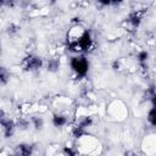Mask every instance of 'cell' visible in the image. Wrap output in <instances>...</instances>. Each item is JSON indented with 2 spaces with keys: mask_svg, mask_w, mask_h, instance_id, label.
I'll use <instances>...</instances> for the list:
<instances>
[{
  "mask_svg": "<svg viewBox=\"0 0 156 156\" xmlns=\"http://www.w3.org/2000/svg\"><path fill=\"white\" fill-rule=\"evenodd\" d=\"M2 50V40H1V37H0V52Z\"/></svg>",
  "mask_w": 156,
  "mask_h": 156,
  "instance_id": "obj_21",
  "label": "cell"
},
{
  "mask_svg": "<svg viewBox=\"0 0 156 156\" xmlns=\"http://www.w3.org/2000/svg\"><path fill=\"white\" fill-rule=\"evenodd\" d=\"M44 65H45V68L49 73H56L61 68V60L58 57H51Z\"/></svg>",
  "mask_w": 156,
  "mask_h": 156,
  "instance_id": "obj_8",
  "label": "cell"
},
{
  "mask_svg": "<svg viewBox=\"0 0 156 156\" xmlns=\"http://www.w3.org/2000/svg\"><path fill=\"white\" fill-rule=\"evenodd\" d=\"M51 123L55 128H63L68 123V116L63 112H56L51 117Z\"/></svg>",
  "mask_w": 156,
  "mask_h": 156,
  "instance_id": "obj_7",
  "label": "cell"
},
{
  "mask_svg": "<svg viewBox=\"0 0 156 156\" xmlns=\"http://www.w3.org/2000/svg\"><path fill=\"white\" fill-rule=\"evenodd\" d=\"M44 60L38 56V55H34V54H28L23 60H22V69L24 72H35L40 68L44 67Z\"/></svg>",
  "mask_w": 156,
  "mask_h": 156,
  "instance_id": "obj_2",
  "label": "cell"
},
{
  "mask_svg": "<svg viewBox=\"0 0 156 156\" xmlns=\"http://www.w3.org/2000/svg\"><path fill=\"white\" fill-rule=\"evenodd\" d=\"M144 100L146 101H150L151 105H155V98H156V94H155V85L154 84H150L146 90L144 91V95H143Z\"/></svg>",
  "mask_w": 156,
  "mask_h": 156,
  "instance_id": "obj_11",
  "label": "cell"
},
{
  "mask_svg": "<svg viewBox=\"0 0 156 156\" xmlns=\"http://www.w3.org/2000/svg\"><path fill=\"white\" fill-rule=\"evenodd\" d=\"M112 1V5H119L121 2H123V0H111Z\"/></svg>",
  "mask_w": 156,
  "mask_h": 156,
  "instance_id": "obj_19",
  "label": "cell"
},
{
  "mask_svg": "<svg viewBox=\"0 0 156 156\" xmlns=\"http://www.w3.org/2000/svg\"><path fill=\"white\" fill-rule=\"evenodd\" d=\"M20 26L17 23H10L7 27H6V33L9 37H15L18 32H20Z\"/></svg>",
  "mask_w": 156,
  "mask_h": 156,
  "instance_id": "obj_15",
  "label": "cell"
},
{
  "mask_svg": "<svg viewBox=\"0 0 156 156\" xmlns=\"http://www.w3.org/2000/svg\"><path fill=\"white\" fill-rule=\"evenodd\" d=\"M15 122H16V128L20 130H27L30 127V121L29 118L26 117H20L18 119H15Z\"/></svg>",
  "mask_w": 156,
  "mask_h": 156,
  "instance_id": "obj_13",
  "label": "cell"
},
{
  "mask_svg": "<svg viewBox=\"0 0 156 156\" xmlns=\"http://www.w3.org/2000/svg\"><path fill=\"white\" fill-rule=\"evenodd\" d=\"M135 58H136V62H138L139 67H141L143 69H145V68L147 69V61L150 58V54H149L147 50H140L136 54Z\"/></svg>",
  "mask_w": 156,
  "mask_h": 156,
  "instance_id": "obj_9",
  "label": "cell"
},
{
  "mask_svg": "<svg viewBox=\"0 0 156 156\" xmlns=\"http://www.w3.org/2000/svg\"><path fill=\"white\" fill-rule=\"evenodd\" d=\"M0 127L2 129V134L5 138H11L13 136L15 132L17 130L16 128V122L15 119H12L7 112H5L4 110L0 108Z\"/></svg>",
  "mask_w": 156,
  "mask_h": 156,
  "instance_id": "obj_3",
  "label": "cell"
},
{
  "mask_svg": "<svg viewBox=\"0 0 156 156\" xmlns=\"http://www.w3.org/2000/svg\"><path fill=\"white\" fill-rule=\"evenodd\" d=\"M34 152V146L29 143H20L15 146L13 154L21 155V156H29Z\"/></svg>",
  "mask_w": 156,
  "mask_h": 156,
  "instance_id": "obj_6",
  "label": "cell"
},
{
  "mask_svg": "<svg viewBox=\"0 0 156 156\" xmlns=\"http://www.w3.org/2000/svg\"><path fill=\"white\" fill-rule=\"evenodd\" d=\"M10 72L7 71L6 67L0 65V85H7L10 82Z\"/></svg>",
  "mask_w": 156,
  "mask_h": 156,
  "instance_id": "obj_12",
  "label": "cell"
},
{
  "mask_svg": "<svg viewBox=\"0 0 156 156\" xmlns=\"http://www.w3.org/2000/svg\"><path fill=\"white\" fill-rule=\"evenodd\" d=\"M69 67H71V69L73 71V73L78 78H85L87 74H88V72H89L90 63H89V60L84 55L78 54V55L71 57V60H69Z\"/></svg>",
  "mask_w": 156,
  "mask_h": 156,
  "instance_id": "obj_1",
  "label": "cell"
},
{
  "mask_svg": "<svg viewBox=\"0 0 156 156\" xmlns=\"http://www.w3.org/2000/svg\"><path fill=\"white\" fill-rule=\"evenodd\" d=\"M143 17H144V12L143 11H133L130 12L127 17H126V24L130 28V29H136L139 28V26L143 22Z\"/></svg>",
  "mask_w": 156,
  "mask_h": 156,
  "instance_id": "obj_4",
  "label": "cell"
},
{
  "mask_svg": "<svg viewBox=\"0 0 156 156\" xmlns=\"http://www.w3.org/2000/svg\"><path fill=\"white\" fill-rule=\"evenodd\" d=\"M48 1H49V5H55L58 0H48Z\"/></svg>",
  "mask_w": 156,
  "mask_h": 156,
  "instance_id": "obj_20",
  "label": "cell"
},
{
  "mask_svg": "<svg viewBox=\"0 0 156 156\" xmlns=\"http://www.w3.org/2000/svg\"><path fill=\"white\" fill-rule=\"evenodd\" d=\"M96 2H98L100 6H102V7H105V6H111V5H112V1H111V0H96Z\"/></svg>",
  "mask_w": 156,
  "mask_h": 156,
  "instance_id": "obj_18",
  "label": "cell"
},
{
  "mask_svg": "<svg viewBox=\"0 0 156 156\" xmlns=\"http://www.w3.org/2000/svg\"><path fill=\"white\" fill-rule=\"evenodd\" d=\"M18 5V0H0V9H13Z\"/></svg>",
  "mask_w": 156,
  "mask_h": 156,
  "instance_id": "obj_16",
  "label": "cell"
},
{
  "mask_svg": "<svg viewBox=\"0 0 156 156\" xmlns=\"http://www.w3.org/2000/svg\"><path fill=\"white\" fill-rule=\"evenodd\" d=\"M29 121H30V126H32L35 130L40 132V130L44 129L45 121H44V118H43L41 116H32V117L29 118Z\"/></svg>",
  "mask_w": 156,
  "mask_h": 156,
  "instance_id": "obj_10",
  "label": "cell"
},
{
  "mask_svg": "<svg viewBox=\"0 0 156 156\" xmlns=\"http://www.w3.org/2000/svg\"><path fill=\"white\" fill-rule=\"evenodd\" d=\"M128 115V110L121 105L119 102L115 101L111 106H110V116L115 119H123L126 118V116Z\"/></svg>",
  "mask_w": 156,
  "mask_h": 156,
  "instance_id": "obj_5",
  "label": "cell"
},
{
  "mask_svg": "<svg viewBox=\"0 0 156 156\" xmlns=\"http://www.w3.org/2000/svg\"><path fill=\"white\" fill-rule=\"evenodd\" d=\"M63 154H66V155H77V154H78V150H77V149L74 150L72 146H65Z\"/></svg>",
  "mask_w": 156,
  "mask_h": 156,
  "instance_id": "obj_17",
  "label": "cell"
},
{
  "mask_svg": "<svg viewBox=\"0 0 156 156\" xmlns=\"http://www.w3.org/2000/svg\"><path fill=\"white\" fill-rule=\"evenodd\" d=\"M146 122L150 124L151 128H155L156 126V117H155V105H151L147 115H146Z\"/></svg>",
  "mask_w": 156,
  "mask_h": 156,
  "instance_id": "obj_14",
  "label": "cell"
}]
</instances>
